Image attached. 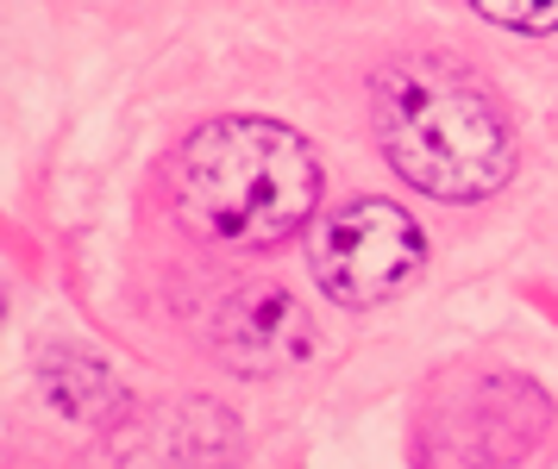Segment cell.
<instances>
[{"label":"cell","instance_id":"6da1fadb","mask_svg":"<svg viewBox=\"0 0 558 469\" xmlns=\"http://www.w3.org/2000/svg\"><path fill=\"white\" fill-rule=\"evenodd\" d=\"M314 200V150L277 120H214L177 157L182 225L220 250H270L295 238Z\"/></svg>","mask_w":558,"mask_h":469},{"label":"cell","instance_id":"7a4b0ae2","mask_svg":"<svg viewBox=\"0 0 558 469\" xmlns=\"http://www.w3.org/2000/svg\"><path fill=\"white\" fill-rule=\"evenodd\" d=\"M371 120L389 170L433 200H483L514 175L502 113L471 75L408 57L371 82Z\"/></svg>","mask_w":558,"mask_h":469},{"label":"cell","instance_id":"3957f363","mask_svg":"<svg viewBox=\"0 0 558 469\" xmlns=\"http://www.w3.org/2000/svg\"><path fill=\"white\" fill-rule=\"evenodd\" d=\"M421 263H427V238H421L414 213H402L396 200H371V195L332 207L320 220V232H314V245H307L314 282L332 300H345V307L396 300L421 275Z\"/></svg>","mask_w":558,"mask_h":469},{"label":"cell","instance_id":"277c9868","mask_svg":"<svg viewBox=\"0 0 558 469\" xmlns=\"http://www.w3.org/2000/svg\"><path fill=\"white\" fill-rule=\"evenodd\" d=\"M207 338H214V357L239 375H277L289 363L314 357V320H307L302 300L289 288H277V282L227 295L214 325H207Z\"/></svg>","mask_w":558,"mask_h":469},{"label":"cell","instance_id":"5b68a950","mask_svg":"<svg viewBox=\"0 0 558 469\" xmlns=\"http://www.w3.org/2000/svg\"><path fill=\"white\" fill-rule=\"evenodd\" d=\"M45 395L70 414V420H107V414H120V382L101 370V363H88V357H51L45 363Z\"/></svg>","mask_w":558,"mask_h":469},{"label":"cell","instance_id":"8992f818","mask_svg":"<svg viewBox=\"0 0 558 469\" xmlns=\"http://www.w3.org/2000/svg\"><path fill=\"white\" fill-rule=\"evenodd\" d=\"M471 7L508 32H558V0H471Z\"/></svg>","mask_w":558,"mask_h":469}]
</instances>
